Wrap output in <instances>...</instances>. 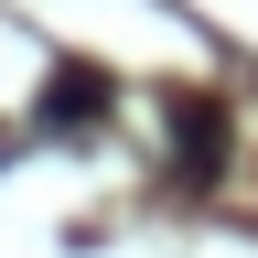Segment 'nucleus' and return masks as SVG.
Returning <instances> with one entry per match:
<instances>
[{"label": "nucleus", "mask_w": 258, "mask_h": 258, "mask_svg": "<svg viewBox=\"0 0 258 258\" xmlns=\"http://www.w3.org/2000/svg\"><path fill=\"white\" fill-rule=\"evenodd\" d=\"M172 172L183 183H215L226 172V108L215 97H172Z\"/></svg>", "instance_id": "nucleus-1"}, {"label": "nucleus", "mask_w": 258, "mask_h": 258, "mask_svg": "<svg viewBox=\"0 0 258 258\" xmlns=\"http://www.w3.org/2000/svg\"><path fill=\"white\" fill-rule=\"evenodd\" d=\"M86 118H108V76H97V64H64V76L32 97V129H86Z\"/></svg>", "instance_id": "nucleus-2"}]
</instances>
